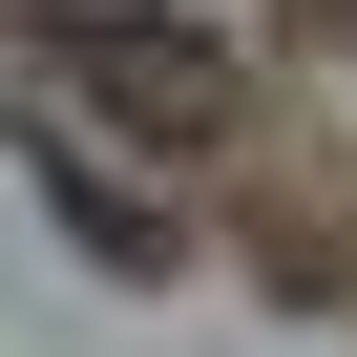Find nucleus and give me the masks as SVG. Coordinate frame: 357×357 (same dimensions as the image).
Returning <instances> with one entry per match:
<instances>
[{"instance_id": "nucleus-1", "label": "nucleus", "mask_w": 357, "mask_h": 357, "mask_svg": "<svg viewBox=\"0 0 357 357\" xmlns=\"http://www.w3.org/2000/svg\"><path fill=\"white\" fill-rule=\"evenodd\" d=\"M22 22L63 43L84 126H126V147H211V126H231V63H211L190 0H22Z\"/></svg>"}]
</instances>
